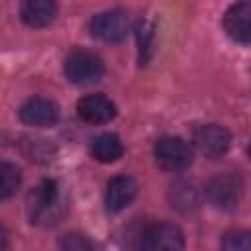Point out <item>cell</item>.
Wrapping results in <instances>:
<instances>
[{
  "label": "cell",
  "mask_w": 251,
  "mask_h": 251,
  "mask_svg": "<svg viewBox=\"0 0 251 251\" xmlns=\"http://www.w3.org/2000/svg\"><path fill=\"white\" fill-rule=\"evenodd\" d=\"M63 198L61 188L53 178L41 180L27 194V216L29 222L41 227H49L59 222L63 214Z\"/></svg>",
  "instance_id": "cell-1"
},
{
  "label": "cell",
  "mask_w": 251,
  "mask_h": 251,
  "mask_svg": "<svg viewBox=\"0 0 251 251\" xmlns=\"http://www.w3.org/2000/svg\"><path fill=\"white\" fill-rule=\"evenodd\" d=\"M243 196V178L237 173L212 176L204 186V198L218 210H233Z\"/></svg>",
  "instance_id": "cell-2"
},
{
  "label": "cell",
  "mask_w": 251,
  "mask_h": 251,
  "mask_svg": "<svg viewBox=\"0 0 251 251\" xmlns=\"http://www.w3.org/2000/svg\"><path fill=\"white\" fill-rule=\"evenodd\" d=\"M65 76L78 86H88L104 76V63L86 49H75L65 59Z\"/></svg>",
  "instance_id": "cell-3"
},
{
  "label": "cell",
  "mask_w": 251,
  "mask_h": 251,
  "mask_svg": "<svg viewBox=\"0 0 251 251\" xmlns=\"http://www.w3.org/2000/svg\"><path fill=\"white\" fill-rule=\"evenodd\" d=\"M153 157H155V163L163 171L176 173V171L186 169L192 163V149L184 139L175 137V135H165L155 141Z\"/></svg>",
  "instance_id": "cell-4"
},
{
  "label": "cell",
  "mask_w": 251,
  "mask_h": 251,
  "mask_svg": "<svg viewBox=\"0 0 251 251\" xmlns=\"http://www.w3.org/2000/svg\"><path fill=\"white\" fill-rule=\"evenodd\" d=\"M90 35L104 43H120L126 39L129 22L122 10H108L90 20Z\"/></svg>",
  "instance_id": "cell-5"
},
{
  "label": "cell",
  "mask_w": 251,
  "mask_h": 251,
  "mask_svg": "<svg viewBox=\"0 0 251 251\" xmlns=\"http://www.w3.org/2000/svg\"><path fill=\"white\" fill-rule=\"evenodd\" d=\"M192 141L196 149L208 159H220L231 145V133L220 124H204L194 129Z\"/></svg>",
  "instance_id": "cell-6"
},
{
  "label": "cell",
  "mask_w": 251,
  "mask_h": 251,
  "mask_svg": "<svg viewBox=\"0 0 251 251\" xmlns=\"http://www.w3.org/2000/svg\"><path fill=\"white\" fill-rule=\"evenodd\" d=\"M139 245L147 251H175L184 247V235L178 226L159 222L143 229Z\"/></svg>",
  "instance_id": "cell-7"
},
{
  "label": "cell",
  "mask_w": 251,
  "mask_h": 251,
  "mask_svg": "<svg viewBox=\"0 0 251 251\" xmlns=\"http://www.w3.org/2000/svg\"><path fill=\"white\" fill-rule=\"evenodd\" d=\"M224 31L235 43H251V0L231 4L224 14Z\"/></svg>",
  "instance_id": "cell-8"
},
{
  "label": "cell",
  "mask_w": 251,
  "mask_h": 251,
  "mask_svg": "<svg viewBox=\"0 0 251 251\" xmlns=\"http://www.w3.org/2000/svg\"><path fill=\"white\" fill-rule=\"evenodd\" d=\"M20 120L33 127H51L59 120V106L45 96L27 98L20 106Z\"/></svg>",
  "instance_id": "cell-9"
},
{
  "label": "cell",
  "mask_w": 251,
  "mask_h": 251,
  "mask_svg": "<svg viewBox=\"0 0 251 251\" xmlns=\"http://www.w3.org/2000/svg\"><path fill=\"white\" fill-rule=\"evenodd\" d=\"M76 114L86 124H106L116 118V104L104 94H88L76 102Z\"/></svg>",
  "instance_id": "cell-10"
},
{
  "label": "cell",
  "mask_w": 251,
  "mask_h": 251,
  "mask_svg": "<svg viewBox=\"0 0 251 251\" xmlns=\"http://www.w3.org/2000/svg\"><path fill=\"white\" fill-rule=\"evenodd\" d=\"M135 194H137V182L131 176L126 175L114 176L106 186V198H104L106 210L110 214H118L126 210L133 202Z\"/></svg>",
  "instance_id": "cell-11"
},
{
  "label": "cell",
  "mask_w": 251,
  "mask_h": 251,
  "mask_svg": "<svg viewBox=\"0 0 251 251\" xmlns=\"http://www.w3.org/2000/svg\"><path fill=\"white\" fill-rule=\"evenodd\" d=\"M204 190H200V186L194 180H186V178H178L171 184L169 188V202L175 210L178 212H194L200 202H202Z\"/></svg>",
  "instance_id": "cell-12"
},
{
  "label": "cell",
  "mask_w": 251,
  "mask_h": 251,
  "mask_svg": "<svg viewBox=\"0 0 251 251\" xmlns=\"http://www.w3.org/2000/svg\"><path fill=\"white\" fill-rule=\"evenodd\" d=\"M57 16L55 0H22L20 18L27 27H47Z\"/></svg>",
  "instance_id": "cell-13"
},
{
  "label": "cell",
  "mask_w": 251,
  "mask_h": 251,
  "mask_svg": "<svg viewBox=\"0 0 251 251\" xmlns=\"http://www.w3.org/2000/svg\"><path fill=\"white\" fill-rule=\"evenodd\" d=\"M90 155L100 163H114L124 155V143L116 133H100L90 143Z\"/></svg>",
  "instance_id": "cell-14"
},
{
  "label": "cell",
  "mask_w": 251,
  "mask_h": 251,
  "mask_svg": "<svg viewBox=\"0 0 251 251\" xmlns=\"http://www.w3.org/2000/svg\"><path fill=\"white\" fill-rule=\"evenodd\" d=\"M20 182H22L20 169L12 163H2L0 165V198L2 200L10 198L18 190Z\"/></svg>",
  "instance_id": "cell-15"
},
{
  "label": "cell",
  "mask_w": 251,
  "mask_h": 251,
  "mask_svg": "<svg viewBox=\"0 0 251 251\" xmlns=\"http://www.w3.org/2000/svg\"><path fill=\"white\" fill-rule=\"evenodd\" d=\"M222 247L227 251H251V231L249 229H231L224 235Z\"/></svg>",
  "instance_id": "cell-16"
},
{
  "label": "cell",
  "mask_w": 251,
  "mask_h": 251,
  "mask_svg": "<svg viewBox=\"0 0 251 251\" xmlns=\"http://www.w3.org/2000/svg\"><path fill=\"white\" fill-rule=\"evenodd\" d=\"M59 245L65 247V249H71V251H76V249H92V243L84 235H78V233H67L59 241Z\"/></svg>",
  "instance_id": "cell-17"
},
{
  "label": "cell",
  "mask_w": 251,
  "mask_h": 251,
  "mask_svg": "<svg viewBox=\"0 0 251 251\" xmlns=\"http://www.w3.org/2000/svg\"><path fill=\"white\" fill-rule=\"evenodd\" d=\"M247 157H249V159H251V143H249V145H247Z\"/></svg>",
  "instance_id": "cell-18"
}]
</instances>
